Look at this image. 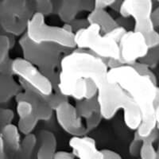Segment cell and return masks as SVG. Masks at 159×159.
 Segmentation results:
<instances>
[{"label":"cell","instance_id":"obj_9","mask_svg":"<svg viewBox=\"0 0 159 159\" xmlns=\"http://www.w3.org/2000/svg\"><path fill=\"white\" fill-rule=\"evenodd\" d=\"M12 73L18 80L23 81L43 96H48L53 92L50 80L34 65L22 57L12 60Z\"/></svg>","mask_w":159,"mask_h":159},{"label":"cell","instance_id":"obj_20","mask_svg":"<svg viewBox=\"0 0 159 159\" xmlns=\"http://www.w3.org/2000/svg\"><path fill=\"white\" fill-rule=\"evenodd\" d=\"M159 131L156 129L150 136L143 139L140 149V159H157V150L154 144L158 139Z\"/></svg>","mask_w":159,"mask_h":159},{"label":"cell","instance_id":"obj_26","mask_svg":"<svg viewBox=\"0 0 159 159\" xmlns=\"http://www.w3.org/2000/svg\"><path fill=\"white\" fill-rule=\"evenodd\" d=\"M139 61L147 65L150 69L157 67L159 65V47L149 49L147 56Z\"/></svg>","mask_w":159,"mask_h":159},{"label":"cell","instance_id":"obj_1","mask_svg":"<svg viewBox=\"0 0 159 159\" xmlns=\"http://www.w3.org/2000/svg\"><path fill=\"white\" fill-rule=\"evenodd\" d=\"M108 70L101 58L89 51L72 49L61 61L58 91L76 100L93 99L97 94L96 85L107 79Z\"/></svg>","mask_w":159,"mask_h":159},{"label":"cell","instance_id":"obj_5","mask_svg":"<svg viewBox=\"0 0 159 159\" xmlns=\"http://www.w3.org/2000/svg\"><path fill=\"white\" fill-rule=\"evenodd\" d=\"M25 35L34 44H50L64 49H74V34L69 32L62 26L48 25L45 17L34 13L28 23Z\"/></svg>","mask_w":159,"mask_h":159},{"label":"cell","instance_id":"obj_22","mask_svg":"<svg viewBox=\"0 0 159 159\" xmlns=\"http://www.w3.org/2000/svg\"><path fill=\"white\" fill-rule=\"evenodd\" d=\"M38 123L39 121L33 116L28 119H18L17 127H18L20 133L25 136L33 134V131L34 130L35 127L38 126Z\"/></svg>","mask_w":159,"mask_h":159},{"label":"cell","instance_id":"obj_40","mask_svg":"<svg viewBox=\"0 0 159 159\" xmlns=\"http://www.w3.org/2000/svg\"><path fill=\"white\" fill-rule=\"evenodd\" d=\"M157 150V159H159V141H158V145H157V148L156 149Z\"/></svg>","mask_w":159,"mask_h":159},{"label":"cell","instance_id":"obj_41","mask_svg":"<svg viewBox=\"0 0 159 159\" xmlns=\"http://www.w3.org/2000/svg\"><path fill=\"white\" fill-rule=\"evenodd\" d=\"M156 129H157V130L159 131V126H157V128H156Z\"/></svg>","mask_w":159,"mask_h":159},{"label":"cell","instance_id":"obj_32","mask_svg":"<svg viewBox=\"0 0 159 159\" xmlns=\"http://www.w3.org/2000/svg\"><path fill=\"white\" fill-rule=\"evenodd\" d=\"M127 30L125 29V28L122 27V26H116V28L111 30L108 34H107V35H108L110 38H111L112 39L116 41L117 43H119V42L120 41L122 38H123V35L127 33Z\"/></svg>","mask_w":159,"mask_h":159},{"label":"cell","instance_id":"obj_7","mask_svg":"<svg viewBox=\"0 0 159 159\" xmlns=\"http://www.w3.org/2000/svg\"><path fill=\"white\" fill-rule=\"evenodd\" d=\"M34 14L33 1L6 0L0 2V26L7 35L14 38L21 37L25 34Z\"/></svg>","mask_w":159,"mask_h":159},{"label":"cell","instance_id":"obj_13","mask_svg":"<svg viewBox=\"0 0 159 159\" xmlns=\"http://www.w3.org/2000/svg\"><path fill=\"white\" fill-rule=\"evenodd\" d=\"M93 9L92 0H62L57 7V14L63 24H69L77 18L80 13H89Z\"/></svg>","mask_w":159,"mask_h":159},{"label":"cell","instance_id":"obj_21","mask_svg":"<svg viewBox=\"0 0 159 159\" xmlns=\"http://www.w3.org/2000/svg\"><path fill=\"white\" fill-rule=\"evenodd\" d=\"M14 37L0 34V65L10 59L9 53L14 45Z\"/></svg>","mask_w":159,"mask_h":159},{"label":"cell","instance_id":"obj_24","mask_svg":"<svg viewBox=\"0 0 159 159\" xmlns=\"http://www.w3.org/2000/svg\"><path fill=\"white\" fill-rule=\"evenodd\" d=\"M45 101L47 103L48 106L50 107L51 110L54 112L55 110L65 102L69 101V98L62 95L59 92H53L51 95L48 96H45Z\"/></svg>","mask_w":159,"mask_h":159},{"label":"cell","instance_id":"obj_27","mask_svg":"<svg viewBox=\"0 0 159 159\" xmlns=\"http://www.w3.org/2000/svg\"><path fill=\"white\" fill-rule=\"evenodd\" d=\"M37 143H38V137L35 134H30L25 135L21 142V148L23 150L24 152L29 154L34 149Z\"/></svg>","mask_w":159,"mask_h":159},{"label":"cell","instance_id":"obj_37","mask_svg":"<svg viewBox=\"0 0 159 159\" xmlns=\"http://www.w3.org/2000/svg\"><path fill=\"white\" fill-rule=\"evenodd\" d=\"M152 21H153L155 29L156 28H159V6L156 8H154V10H153Z\"/></svg>","mask_w":159,"mask_h":159},{"label":"cell","instance_id":"obj_15","mask_svg":"<svg viewBox=\"0 0 159 159\" xmlns=\"http://www.w3.org/2000/svg\"><path fill=\"white\" fill-rule=\"evenodd\" d=\"M37 137L40 142L37 154L38 159H53L57 147L55 134L50 130H42L38 132Z\"/></svg>","mask_w":159,"mask_h":159},{"label":"cell","instance_id":"obj_34","mask_svg":"<svg viewBox=\"0 0 159 159\" xmlns=\"http://www.w3.org/2000/svg\"><path fill=\"white\" fill-rule=\"evenodd\" d=\"M115 0H96L94 1V8L96 9L107 10L110 8Z\"/></svg>","mask_w":159,"mask_h":159},{"label":"cell","instance_id":"obj_16","mask_svg":"<svg viewBox=\"0 0 159 159\" xmlns=\"http://www.w3.org/2000/svg\"><path fill=\"white\" fill-rule=\"evenodd\" d=\"M89 25L96 24L99 25L100 31L103 34H107L111 30L118 26L116 21L107 10L94 9L89 13L87 18Z\"/></svg>","mask_w":159,"mask_h":159},{"label":"cell","instance_id":"obj_14","mask_svg":"<svg viewBox=\"0 0 159 159\" xmlns=\"http://www.w3.org/2000/svg\"><path fill=\"white\" fill-rule=\"evenodd\" d=\"M69 145L72 154L79 159H103L102 150H98L96 140L90 136L72 137Z\"/></svg>","mask_w":159,"mask_h":159},{"label":"cell","instance_id":"obj_30","mask_svg":"<svg viewBox=\"0 0 159 159\" xmlns=\"http://www.w3.org/2000/svg\"><path fill=\"white\" fill-rule=\"evenodd\" d=\"M143 140V139H141L138 135L136 131H134V137H133V139H132L130 145H129V154L130 155L133 156V157H136V156L139 155Z\"/></svg>","mask_w":159,"mask_h":159},{"label":"cell","instance_id":"obj_23","mask_svg":"<svg viewBox=\"0 0 159 159\" xmlns=\"http://www.w3.org/2000/svg\"><path fill=\"white\" fill-rule=\"evenodd\" d=\"M33 2L34 13H38L44 17H47L54 12L55 6L51 0H35Z\"/></svg>","mask_w":159,"mask_h":159},{"label":"cell","instance_id":"obj_17","mask_svg":"<svg viewBox=\"0 0 159 159\" xmlns=\"http://www.w3.org/2000/svg\"><path fill=\"white\" fill-rule=\"evenodd\" d=\"M21 91L19 84L14 76L0 74V104L7 103Z\"/></svg>","mask_w":159,"mask_h":159},{"label":"cell","instance_id":"obj_33","mask_svg":"<svg viewBox=\"0 0 159 159\" xmlns=\"http://www.w3.org/2000/svg\"><path fill=\"white\" fill-rule=\"evenodd\" d=\"M69 24H70L71 27H72L73 34L76 33L77 31L80 30L88 27L89 25V22H88L86 18H76L73 22H72Z\"/></svg>","mask_w":159,"mask_h":159},{"label":"cell","instance_id":"obj_4","mask_svg":"<svg viewBox=\"0 0 159 159\" xmlns=\"http://www.w3.org/2000/svg\"><path fill=\"white\" fill-rule=\"evenodd\" d=\"M18 44L22 58L38 68L50 80L53 90H57L59 84L58 69L65 49L50 44L33 43L25 34L20 37Z\"/></svg>","mask_w":159,"mask_h":159},{"label":"cell","instance_id":"obj_28","mask_svg":"<svg viewBox=\"0 0 159 159\" xmlns=\"http://www.w3.org/2000/svg\"><path fill=\"white\" fill-rule=\"evenodd\" d=\"M102 118L101 115L99 113V111L96 113H95L92 117H90L89 119H86L85 120V128H86V130H87L88 134L90 133L92 130H96L98 127L99 126V124L101 123Z\"/></svg>","mask_w":159,"mask_h":159},{"label":"cell","instance_id":"obj_6","mask_svg":"<svg viewBox=\"0 0 159 159\" xmlns=\"http://www.w3.org/2000/svg\"><path fill=\"white\" fill-rule=\"evenodd\" d=\"M76 49L90 52L107 61L119 57V45L107 34H103L99 25L91 24L74 34Z\"/></svg>","mask_w":159,"mask_h":159},{"label":"cell","instance_id":"obj_3","mask_svg":"<svg viewBox=\"0 0 159 159\" xmlns=\"http://www.w3.org/2000/svg\"><path fill=\"white\" fill-rule=\"evenodd\" d=\"M99 113L103 119L110 120L119 111L123 112V120L130 130L135 131L141 123V113L133 99L119 84L107 79L96 85Z\"/></svg>","mask_w":159,"mask_h":159},{"label":"cell","instance_id":"obj_19","mask_svg":"<svg viewBox=\"0 0 159 159\" xmlns=\"http://www.w3.org/2000/svg\"><path fill=\"white\" fill-rule=\"evenodd\" d=\"M74 107L76 108L78 116L82 119H84L85 120L92 117L95 113L99 111L96 96L90 99L76 100Z\"/></svg>","mask_w":159,"mask_h":159},{"label":"cell","instance_id":"obj_2","mask_svg":"<svg viewBox=\"0 0 159 159\" xmlns=\"http://www.w3.org/2000/svg\"><path fill=\"white\" fill-rule=\"evenodd\" d=\"M107 80L119 84L133 99L141 113L142 121L135 130L141 139H146L156 130L155 99L158 86L147 76L128 65L109 69Z\"/></svg>","mask_w":159,"mask_h":159},{"label":"cell","instance_id":"obj_39","mask_svg":"<svg viewBox=\"0 0 159 159\" xmlns=\"http://www.w3.org/2000/svg\"><path fill=\"white\" fill-rule=\"evenodd\" d=\"M121 2H122V1L115 0L114 2H113V4H112L111 7L110 8L111 10H113L114 11H116V12L119 13V9H120V6H121Z\"/></svg>","mask_w":159,"mask_h":159},{"label":"cell","instance_id":"obj_31","mask_svg":"<svg viewBox=\"0 0 159 159\" xmlns=\"http://www.w3.org/2000/svg\"><path fill=\"white\" fill-rule=\"evenodd\" d=\"M144 37L149 49L159 47V32H157L156 30L150 34L144 35Z\"/></svg>","mask_w":159,"mask_h":159},{"label":"cell","instance_id":"obj_18","mask_svg":"<svg viewBox=\"0 0 159 159\" xmlns=\"http://www.w3.org/2000/svg\"><path fill=\"white\" fill-rule=\"evenodd\" d=\"M0 134L3 139L5 144L8 145L11 149L18 150L21 148V133L17 125L14 123L6 125L0 129Z\"/></svg>","mask_w":159,"mask_h":159},{"label":"cell","instance_id":"obj_29","mask_svg":"<svg viewBox=\"0 0 159 159\" xmlns=\"http://www.w3.org/2000/svg\"><path fill=\"white\" fill-rule=\"evenodd\" d=\"M15 118V112L11 109L0 107V129L4 126L12 123Z\"/></svg>","mask_w":159,"mask_h":159},{"label":"cell","instance_id":"obj_10","mask_svg":"<svg viewBox=\"0 0 159 159\" xmlns=\"http://www.w3.org/2000/svg\"><path fill=\"white\" fill-rule=\"evenodd\" d=\"M120 66H132L147 56L149 52L147 42L143 34L130 30L123 36L118 43Z\"/></svg>","mask_w":159,"mask_h":159},{"label":"cell","instance_id":"obj_35","mask_svg":"<svg viewBox=\"0 0 159 159\" xmlns=\"http://www.w3.org/2000/svg\"><path fill=\"white\" fill-rule=\"evenodd\" d=\"M103 154V159H123L116 151L111 150H101Z\"/></svg>","mask_w":159,"mask_h":159},{"label":"cell","instance_id":"obj_25","mask_svg":"<svg viewBox=\"0 0 159 159\" xmlns=\"http://www.w3.org/2000/svg\"><path fill=\"white\" fill-rule=\"evenodd\" d=\"M16 112L19 119H25L34 116L32 105L25 100L16 102Z\"/></svg>","mask_w":159,"mask_h":159},{"label":"cell","instance_id":"obj_42","mask_svg":"<svg viewBox=\"0 0 159 159\" xmlns=\"http://www.w3.org/2000/svg\"><path fill=\"white\" fill-rule=\"evenodd\" d=\"M158 2V4H159V1H158V2Z\"/></svg>","mask_w":159,"mask_h":159},{"label":"cell","instance_id":"obj_12","mask_svg":"<svg viewBox=\"0 0 159 159\" xmlns=\"http://www.w3.org/2000/svg\"><path fill=\"white\" fill-rule=\"evenodd\" d=\"M18 84L21 87V91L15 96V101L25 100L29 102L34 109V116L38 121H49L54 112L48 106L45 96L30 88L26 84L20 80Z\"/></svg>","mask_w":159,"mask_h":159},{"label":"cell","instance_id":"obj_8","mask_svg":"<svg viewBox=\"0 0 159 159\" xmlns=\"http://www.w3.org/2000/svg\"><path fill=\"white\" fill-rule=\"evenodd\" d=\"M153 10L154 3L150 0H124L119 14L122 18H133V30L146 35L156 30L152 21Z\"/></svg>","mask_w":159,"mask_h":159},{"label":"cell","instance_id":"obj_11","mask_svg":"<svg viewBox=\"0 0 159 159\" xmlns=\"http://www.w3.org/2000/svg\"><path fill=\"white\" fill-rule=\"evenodd\" d=\"M54 112L57 123L67 134L72 137L88 135L83 119L78 116L74 105L70 102H65L61 104Z\"/></svg>","mask_w":159,"mask_h":159},{"label":"cell","instance_id":"obj_38","mask_svg":"<svg viewBox=\"0 0 159 159\" xmlns=\"http://www.w3.org/2000/svg\"><path fill=\"white\" fill-rule=\"evenodd\" d=\"M5 143L0 134V159H6L5 156Z\"/></svg>","mask_w":159,"mask_h":159},{"label":"cell","instance_id":"obj_36","mask_svg":"<svg viewBox=\"0 0 159 159\" xmlns=\"http://www.w3.org/2000/svg\"><path fill=\"white\" fill-rule=\"evenodd\" d=\"M74 155L72 154V152L65 151H57L55 154L53 159H74Z\"/></svg>","mask_w":159,"mask_h":159}]
</instances>
